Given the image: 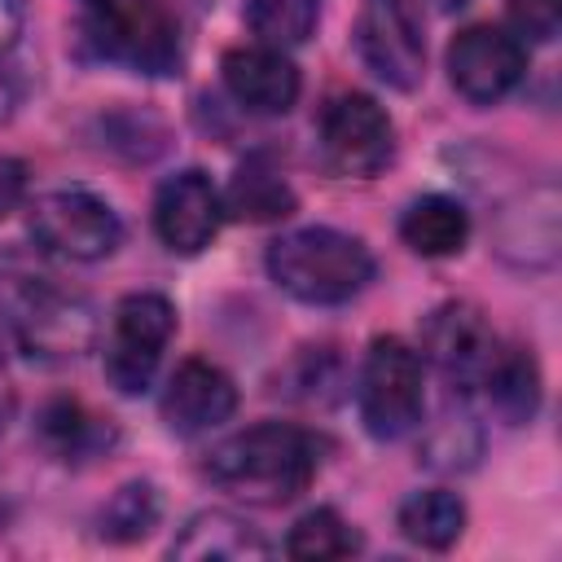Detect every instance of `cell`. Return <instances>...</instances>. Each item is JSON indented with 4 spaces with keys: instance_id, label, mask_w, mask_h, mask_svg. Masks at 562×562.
Instances as JSON below:
<instances>
[{
    "instance_id": "26",
    "label": "cell",
    "mask_w": 562,
    "mask_h": 562,
    "mask_svg": "<svg viewBox=\"0 0 562 562\" xmlns=\"http://www.w3.org/2000/svg\"><path fill=\"white\" fill-rule=\"evenodd\" d=\"M505 9L522 44H549L562 26V0H505Z\"/></svg>"
},
{
    "instance_id": "20",
    "label": "cell",
    "mask_w": 562,
    "mask_h": 562,
    "mask_svg": "<svg viewBox=\"0 0 562 562\" xmlns=\"http://www.w3.org/2000/svg\"><path fill=\"white\" fill-rule=\"evenodd\" d=\"M224 206L237 220L268 224V220H285L294 211V189H290V180L281 176V167L268 154H246L237 162L233 180H228Z\"/></svg>"
},
{
    "instance_id": "7",
    "label": "cell",
    "mask_w": 562,
    "mask_h": 562,
    "mask_svg": "<svg viewBox=\"0 0 562 562\" xmlns=\"http://www.w3.org/2000/svg\"><path fill=\"white\" fill-rule=\"evenodd\" d=\"M26 228L44 255L70 259V263H97L119 250L123 220L119 211L88 193V189H48L31 202Z\"/></svg>"
},
{
    "instance_id": "22",
    "label": "cell",
    "mask_w": 562,
    "mask_h": 562,
    "mask_svg": "<svg viewBox=\"0 0 562 562\" xmlns=\"http://www.w3.org/2000/svg\"><path fill=\"white\" fill-rule=\"evenodd\" d=\"M360 549H364L360 531L329 505L307 509L285 536V553L299 558V562H334V558H351Z\"/></svg>"
},
{
    "instance_id": "16",
    "label": "cell",
    "mask_w": 562,
    "mask_h": 562,
    "mask_svg": "<svg viewBox=\"0 0 562 562\" xmlns=\"http://www.w3.org/2000/svg\"><path fill=\"white\" fill-rule=\"evenodd\" d=\"M35 439L57 461H92L119 443V430L110 417L92 413L88 404L57 395L35 413Z\"/></svg>"
},
{
    "instance_id": "12",
    "label": "cell",
    "mask_w": 562,
    "mask_h": 562,
    "mask_svg": "<svg viewBox=\"0 0 562 562\" xmlns=\"http://www.w3.org/2000/svg\"><path fill=\"white\" fill-rule=\"evenodd\" d=\"M224 224V198L206 171L184 167L154 193V233L171 255H202Z\"/></svg>"
},
{
    "instance_id": "8",
    "label": "cell",
    "mask_w": 562,
    "mask_h": 562,
    "mask_svg": "<svg viewBox=\"0 0 562 562\" xmlns=\"http://www.w3.org/2000/svg\"><path fill=\"white\" fill-rule=\"evenodd\" d=\"M176 334V303L158 290H136L123 294L114 316H110V338H105V378L123 395H140L158 360Z\"/></svg>"
},
{
    "instance_id": "28",
    "label": "cell",
    "mask_w": 562,
    "mask_h": 562,
    "mask_svg": "<svg viewBox=\"0 0 562 562\" xmlns=\"http://www.w3.org/2000/svg\"><path fill=\"white\" fill-rule=\"evenodd\" d=\"M22 22H26V4L22 0H0V57L18 44Z\"/></svg>"
},
{
    "instance_id": "1",
    "label": "cell",
    "mask_w": 562,
    "mask_h": 562,
    "mask_svg": "<svg viewBox=\"0 0 562 562\" xmlns=\"http://www.w3.org/2000/svg\"><path fill=\"white\" fill-rule=\"evenodd\" d=\"M0 316L18 347L48 364L75 360L97 334L92 303L22 250L0 255Z\"/></svg>"
},
{
    "instance_id": "3",
    "label": "cell",
    "mask_w": 562,
    "mask_h": 562,
    "mask_svg": "<svg viewBox=\"0 0 562 562\" xmlns=\"http://www.w3.org/2000/svg\"><path fill=\"white\" fill-rule=\"evenodd\" d=\"M263 268L272 277L277 290H285L290 299L307 303V307H338L351 303L369 281H373V250L342 233V228H325V224H307L294 233H281L268 255Z\"/></svg>"
},
{
    "instance_id": "11",
    "label": "cell",
    "mask_w": 562,
    "mask_h": 562,
    "mask_svg": "<svg viewBox=\"0 0 562 562\" xmlns=\"http://www.w3.org/2000/svg\"><path fill=\"white\" fill-rule=\"evenodd\" d=\"M527 70V44L492 22L465 26L448 44V79L470 105L505 101Z\"/></svg>"
},
{
    "instance_id": "24",
    "label": "cell",
    "mask_w": 562,
    "mask_h": 562,
    "mask_svg": "<svg viewBox=\"0 0 562 562\" xmlns=\"http://www.w3.org/2000/svg\"><path fill=\"white\" fill-rule=\"evenodd\" d=\"M158 514H162V505H158L154 483H140V479L136 483H123L105 501V509H101V536L114 540V544L145 540L158 527Z\"/></svg>"
},
{
    "instance_id": "9",
    "label": "cell",
    "mask_w": 562,
    "mask_h": 562,
    "mask_svg": "<svg viewBox=\"0 0 562 562\" xmlns=\"http://www.w3.org/2000/svg\"><path fill=\"white\" fill-rule=\"evenodd\" d=\"M356 53L373 79L413 92L426 75V31L417 0H360Z\"/></svg>"
},
{
    "instance_id": "21",
    "label": "cell",
    "mask_w": 562,
    "mask_h": 562,
    "mask_svg": "<svg viewBox=\"0 0 562 562\" xmlns=\"http://www.w3.org/2000/svg\"><path fill=\"white\" fill-rule=\"evenodd\" d=\"M395 527L408 544L417 549H452L465 531V501L448 487H426V492H413L400 501V514H395Z\"/></svg>"
},
{
    "instance_id": "25",
    "label": "cell",
    "mask_w": 562,
    "mask_h": 562,
    "mask_svg": "<svg viewBox=\"0 0 562 562\" xmlns=\"http://www.w3.org/2000/svg\"><path fill=\"white\" fill-rule=\"evenodd\" d=\"M479 448H483V439H479V430H474V422L461 413V417H443L430 435H426V465H435V470H470L474 465V457H479Z\"/></svg>"
},
{
    "instance_id": "29",
    "label": "cell",
    "mask_w": 562,
    "mask_h": 562,
    "mask_svg": "<svg viewBox=\"0 0 562 562\" xmlns=\"http://www.w3.org/2000/svg\"><path fill=\"white\" fill-rule=\"evenodd\" d=\"M18 97H22V83H18V75H13V66L0 57V123L13 114V105H18Z\"/></svg>"
},
{
    "instance_id": "23",
    "label": "cell",
    "mask_w": 562,
    "mask_h": 562,
    "mask_svg": "<svg viewBox=\"0 0 562 562\" xmlns=\"http://www.w3.org/2000/svg\"><path fill=\"white\" fill-rule=\"evenodd\" d=\"M325 0H246V26L259 35V44L272 48H299L316 35Z\"/></svg>"
},
{
    "instance_id": "5",
    "label": "cell",
    "mask_w": 562,
    "mask_h": 562,
    "mask_svg": "<svg viewBox=\"0 0 562 562\" xmlns=\"http://www.w3.org/2000/svg\"><path fill=\"white\" fill-rule=\"evenodd\" d=\"M356 408L373 439L391 443L422 426L426 413V360L395 334L369 342L360 378H356Z\"/></svg>"
},
{
    "instance_id": "14",
    "label": "cell",
    "mask_w": 562,
    "mask_h": 562,
    "mask_svg": "<svg viewBox=\"0 0 562 562\" xmlns=\"http://www.w3.org/2000/svg\"><path fill=\"white\" fill-rule=\"evenodd\" d=\"M158 413H162L171 435L198 439V435H211L215 426H224L237 413V386L220 364L193 356L167 378Z\"/></svg>"
},
{
    "instance_id": "6",
    "label": "cell",
    "mask_w": 562,
    "mask_h": 562,
    "mask_svg": "<svg viewBox=\"0 0 562 562\" xmlns=\"http://www.w3.org/2000/svg\"><path fill=\"white\" fill-rule=\"evenodd\" d=\"M316 145L329 171L373 180L395 158V123L369 92L342 88L316 114Z\"/></svg>"
},
{
    "instance_id": "2",
    "label": "cell",
    "mask_w": 562,
    "mask_h": 562,
    "mask_svg": "<svg viewBox=\"0 0 562 562\" xmlns=\"http://www.w3.org/2000/svg\"><path fill=\"white\" fill-rule=\"evenodd\" d=\"M321 470V439L294 422H255L224 443H215L202 461V474L250 505H290L312 487Z\"/></svg>"
},
{
    "instance_id": "19",
    "label": "cell",
    "mask_w": 562,
    "mask_h": 562,
    "mask_svg": "<svg viewBox=\"0 0 562 562\" xmlns=\"http://www.w3.org/2000/svg\"><path fill=\"white\" fill-rule=\"evenodd\" d=\"M400 241L422 259L461 255V246L470 241V211L457 198L426 193L408 202V211L400 215Z\"/></svg>"
},
{
    "instance_id": "30",
    "label": "cell",
    "mask_w": 562,
    "mask_h": 562,
    "mask_svg": "<svg viewBox=\"0 0 562 562\" xmlns=\"http://www.w3.org/2000/svg\"><path fill=\"white\" fill-rule=\"evenodd\" d=\"M465 4H470V0H435L439 13H457V9H465Z\"/></svg>"
},
{
    "instance_id": "4",
    "label": "cell",
    "mask_w": 562,
    "mask_h": 562,
    "mask_svg": "<svg viewBox=\"0 0 562 562\" xmlns=\"http://www.w3.org/2000/svg\"><path fill=\"white\" fill-rule=\"evenodd\" d=\"M79 31L92 57L145 79H167L184 61L180 22L167 0H83Z\"/></svg>"
},
{
    "instance_id": "15",
    "label": "cell",
    "mask_w": 562,
    "mask_h": 562,
    "mask_svg": "<svg viewBox=\"0 0 562 562\" xmlns=\"http://www.w3.org/2000/svg\"><path fill=\"white\" fill-rule=\"evenodd\" d=\"M558 189L553 184H536L527 189L522 198H514L501 220H496V255L514 268H527V272H544L558 263Z\"/></svg>"
},
{
    "instance_id": "27",
    "label": "cell",
    "mask_w": 562,
    "mask_h": 562,
    "mask_svg": "<svg viewBox=\"0 0 562 562\" xmlns=\"http://www.w3.org/2000/svg\"><path fill=\"white\" fill-rule=\"evenodd\" d=\"M26 198V167L9 154H0V220L9 211H18V202Z\"/></svg>"
},
{
    "instance_id": "10",
    "label": "cell",
    "mask_w": 562,
    "mask_h": 562,
    "mask_svg": "<svg viewBox=\"0 0 562 562\" xmlns=\"http://www.w3.org/2000/svg\"><path fill=\"white\" fill-rule=\"evenodd\" d=\"M496 347L501 342H496L487 316L465 299H448V303L430 307L422 321V360L452 391H474L483 382Z\"/></svg>"
},
{
    "instance_id": "18",
    "label": "cell",
    "mask_w": 562,
    "mask_h": 562,
    "mask_svg": "<svg viewBox=\"0 0 562 562\" xmlns=\"http://www.w3.org/2000/svg\"><path fill=\"white\" fill-rule=\"evenodd\" d=\"M479 386L487 395V408L505 426L531 422L536 408H540V364H536L531 347H522V342L496 347V356H492V364H487Z\"/></svg>"
},
{
    "instance_id": "13",
    "label": "cell",
    "mask_w": 562,
    "mask_h": 562,
    "mask_svg": "<svg viewBox=\"0 0 562 562\" xmlns=\"http://www.w3.org/2000/svg\"><path fill=\"white\" fill-rule=\"evenodd\" d=\"M220 75H224L228 97L246 114H263V119L290 114L299 92H303L299 66L290 61L285 48H272V44H237V48H228L224 61H220Z\"/></svg>"
},
{
    "instance_id": "17",
    "label": "cell",
    "mask_w": 562,
    "mask_h": 562,
    "mask_svg": "<svg viewBox=\"0 0 562 562\" xmlns=\"http://www.w3.org/2000/svg\"><path fill=\"white\" fill-rule=\"evenodd\" d=\"M167 553L184 562H250V558H268L272 544L233 509H198L180 527Z\"/></svg>"
}]
</instances>
